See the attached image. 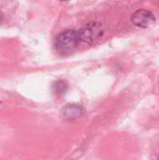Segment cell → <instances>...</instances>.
Returning <instances> with one entry per match:
<instances>
[{
	"label": "cell",
	"instance_id": "cell-6",
	"mask_svg": "<svg viewBox=\"0 0 159 160\" xmlns=\"http://www.w3.org/2000/svg\"><path fill=\"white\" fill-rule=\"evenodd\" d=\"M1 20H2V13L0 12V22H1Z\"/></svg>",
	"mask_w": 159,
	"mask_h": 160
},
{
	"label": "cell",
	"instance_id": "cell-5",
	"mask_svg": "<svg viewBox=\"0 0 159 160\" xmlns=\"http://www.w3.org/2000/svg\"><path fill=\"white\" fill-rule=\"evenodd\" d=\"M52 89L53 91L56 93V94H63L67 91V83L64 81H59V82H56L53 86H52Z\"/></svg>",
	"mask_w": 159,
	"mask_h": 160
},
{
	"label": "cell",
	"instance_id": "cell-3",
	"mask_svg": "<svg viewBox=\"0 0 159 160\" xmlns=\"http://www.w3.org/2000/svg\"><path fill=\"white\" fill-rule=\"evenodd\" d=\"M131 22L138 27L146 28L156 22L154 13L147 9H138L131 16Z\"/></svg>",
	"mask_w": 159,
	"mask_h": 160
},
{
	"label": "cell",
	"instance_id": "cell-7",
	"mask_svg": "<svg viewBox=\"0 0 159 160\" xmlns=\"http://www.w3.org/2000/svg\"><path fill=\"white\" fill-rule=\"evenodd\" d=\"M0 104H1V101H0Z\"/></svg>",
	"mask_w": 159,
	"mask_h": 160
},
{
	"label": "cell",
	"instance_id": "cell-4",
	"mask_svg": "<svg viewBox=\"0 0 159 160\" xmlns=\"http://www.w3.org/2000/svg\"><path fill=\"white\" fill-rule=\"evenodd\" d=\"M84 113V109L77 104H70L67 105L64 111H63V115L66 119L67 120H74L79 117H81Z\"/></svg>",
	"mask_w": 159,
	"mask_h": 160
},
{
	"label": "cell",
	"instance_id": "cell-2",
	"mask_svg": "<svg viewBox=\"0 0 159 160\" xmlns=\"http://www.w3.org/2000/svg\"><path fill=\"white\" fill-rule=\"evenodd\" d=\"M78 32L80 42L93 44L97 41L100 38H102L104 34V30L102 25L97 22H91L82 26Z\"/></svg>",
	"mask_w": 159,
	"mask_h": 160
},
{
	"label": "cell",
	"instance_id": "cell-1",
	"mask_svg": "<svg viewBox=\"0 0 159 160\" xmlns=\"http://www.w3.org/2000/svg\"><path fill=\"white\" fill-rule=\"evenodd\" d=\"M80 43L81 42L79 39L78 32L72 29H68L60 33L56 37L54 45L56 51L62 53H66L75 50Z\"/></svg>",
	"mask_w": 159,
	"mask_h": 160
}]
</instances>
